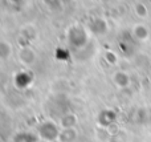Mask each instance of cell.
I'll use <instances>...</instances> for the list:
<instances>
[{"label": "cell", "mask_w": 151, "mask_h": 142, "mask_svg": "<svg viewBox=\"0 0 151 142\" xmlns=\"http://www.w3.org/2000/svg\"><path fill=\"white\" fill-rule=\"evenodd\" d=\"M47 124H44L41 128H40V134H41V137L42 138H45V140H48V141H50V140H53V138L56 137V136H53L52 134V132L53 133H57V130H56V128L55 126H52V125L49 124V129H47Z\"/></svg>", "instance_id": "6da1fadb"}]
</instances>
